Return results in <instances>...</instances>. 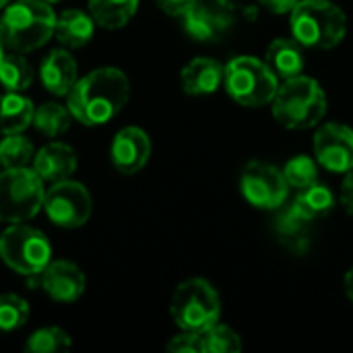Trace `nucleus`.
Returning a JSON list of instances; mask_svg holds the SVG:
<instances>
[{"mask_svg": "<svg viewBox=\"0 0 353 353\" xmlns=\"http://www.w3.org/2000/svg\"><path fill=\"white\" fill-rule=\"evenodd\" d=\"M130 99L128 77L114 66H101L77 79L66 95L72 118L85 126H101L114 120Z\"/></svg>", "mask_w": 353, "mask_h": 353, "instance_id": "nucleus-1", "label": "nucleus"}, {"mask_svg": "<svg viewBox=\"0 0 353 353\" xmlns=\"http://www.w3.org/2000/svg\"><path fill=\"white\" fill-rule=\"evenodd\" d=\"M56 12L46 0H17L0 17V43L8 52L27 54L50 41Z\"/></svg>", "mask_w": 353, "mask_h": 353, "instance_id": "nucleus-2", "label": "nucleus"}, {"mask_svg": "<svg viewBox=\"0 0 353 353\" xmlns=\"http://www.w3.org/2000/svg\"><path fill=\"white\" fill-rule=\"evenodd\" d=\"M271 108L273 118L288 130L314 128L327 114V93L316 79L302 72L279 83Z\"/></svg>", "mask_w": 353, "mask_h": 353, "instance_id": "nucleus-3", "label": "nucleus"}, {"mask_svg": "<svg viewBox=\"0 0 353 353\" xmlns=\"http://www.w3.org/2000/svg\"><path fill=\"white\" fill-rule=\"evenodd\" d=\"M294 39L310 50H331L347 33V17L331 0H298L290 12Z\"/></svg>", "mask_w": 353, "mask_h": 353, "instance_id": "nucleus-4", "label": "nucleus"}, {"mask_svg": "<svg viewBox=\"0 0 353 353\" xmlns=\"http://www.w3.org/2000/svg\"><path fill=\"white\" fill-rule=\"evenodd\" d=\"M279 83L281 81L269 64L254 56H236L223 64V87L230 97L244 108H261L271 103Z\"/></svg>", "mask_w": 353, "mask_h": 353, "instance_id": "nucleus-5", "label": "nucleus"}, {"mask_svg": "<svg viewBox=\"0 0 353 353\" xmlns=\"http://www.w3.org/2000/svg\"><path fill=\"white\" fill-rule=\"evenodd\" d=\"M43 180L31 168L0 172V223H25L43 209Z\"/></svg>", "mask_w": 353, "mask_h": 353, "instance_id": "nucleus-6", "label": "nucleus"}, {"mask_svg": "<svg viewBox=\"0 0 353 353\" xmlns=\"http://www.w3.org/2000/svg\"><path fill=\"white\" fill-rule=\"evenodd\" d=\"M170 314L176 327L188 333H201L219 323L221 302L215 288L201 277L182 281L170 304Z\"/></svg>", "mask_w": 353, "mask_h": 353, "instance_id": "nucleus-7", "label": "nucleus"}, {"mask_svg": "<svg viewBox=\"0 0 353 353\" xmlns=\"http://www.w3.org/2000/svg\"><path fill=\"white\" fill-rule=\"evenodd\" d=\"M0 259L23 277H37L52 261V244L43 232L25 223H12L0 236Z\"/></svg>", "mask_w": 353, "mask_h": 353, "instance_id": "nucleus-8", "label": "nucleus"}, {"mask_svg": "<svg viewBox=\"0 0 353 353\" xmlns=\"http://www.w3.org/2000/svg\"><path fill=\"white\" fill-rule=\"evenodd\" d=\"M93 201L81 182L60 180L54 182L43 194V211L48 219L64 230H77L91 217Z\"/></svg>", "mask_w": 353, "mask_h": 353, "instance_id": "nucleus-9", "label": "nucleus"}, {"mask_svg": "<svg viewBox=\"0 0 353 353\" xmlns=\"http://www.w3.org/2000/svg\"><path fill=\"white\" fill-rule=\"evenodd\" d=\"M240 190L244 199L263 211L279 209L290 194V184L283 176V170L265 161H250L242 170Z\"/></svg>", "mask_w": 353, "mask_h": 353, "instance_id": "nucleus-10", "label": "nucleus"}, {"mask_svg": "<svg viewBox=\"0 0 353 353\" xmlns=\"http://www.w3.org/2000/svg\"><path fill=\"white\" fill-rule=\"evenodd\" d=\"M314 159L331 174H345L353 168V128L329 122L314 134Z\"/></svg>", "mask_w": 353, "mask_h": 353, "instance_id": "nucleus-11", "label": "nucleus"}, {"mask_svg": "<svg viewBox=\"0 0 353 353\" xmlns=\"http://www.w3.org/2000/svg\"><path fill=\"white\" fill-rule=\"evenodd\" d=\"M85 285V273L72 261H50L37 277V288L60 304L77 302L83 296Z\"/></svg>", "mask_w": 353, "mask_h": 353, "instance_id": "nucleus-12", "label": "nucleus"}, {"mask_svg": "<svg viewBox=\"0 0 353 353\" xmlns=\"http://www.w3.org/2000/svg\"><path fill=\"white\" fill-rule=\"evenodd\" d=\"M149 155H151V139L143 128L126 126L116 132L110 147V157L120 174L132 176L141 172L147 165Z\"/></svg>", "mask_w": 353, "mask_h": 353, "instance_id": "nucleus-13", "label": "nucleus"}, {"mask_svg": "<svg viewBox=\"0 0 353 353\" xmlns=\"http://www.w3.org/2000/svg\"><path fill=\"white\" fill-rule=\"evenodd\" d=\"M182 19H184V31L194 41H203V43L217 41L219 37L225 35L228 27L232 25V17L228 10L199 0Z\"/></svg>", "mask_w": 353, "mask_h": 353, "instance_id": "nucleus-14", "label": "nucleus"}, {"mask_svg": "<svg viewBox=\"0 0 353 353\" xmlns=\"http://www.w3.org/2000/svg\"><path fill=\"white\" fill-rule=\"evenodd\" d=\"M33 170L43 182L68 180L77 172V153L66 143H48L33 155Z\"/></svg>", "mask_w": 353, "mask_h": 353, "instance_id": "nucleus-15", "label": "nucleus"}, {"mask_svg": "<svg viewBox=\"0 0 353 353\" xmlns=\"http://www.w3.org/2000/svg\"><path fill=\"white\" fill-rule=\"evenodd\" d=\"M39 79L48 93L58 95V97L68 95V91L77 83L74 58L62 48L52 50L48 56H43V60L39 64Z\"/></svg>", "mask_w": 353, "mask_h": 353, "instance_id": "nucleus-16", "label": "nucleus"}, {"mask_svg": "<svg viewBox=\"0 0 353 353\" xmlns=\"http://www.w3.org/2000/svg\"><path fill=\"white\" fill-rule=\"evenodd\" d=\"M182 89L188 95H211L223 85V64L213 58H194L182 72Z\"/></svg>", "mask_w": 353, "mask_h": 353, "instance_id": "nucleus-17", "label": "nucleus"}, {"mask_svg": "<svg viewBox=\"0 0 353 353\" xmlns=\"http://www.w3.org/2000/svg\"><path fill=\"white\" fill-rule=\"evenodd\" d=\"M265 62L277 74L279 81L298 77L304 72V66H306L304 46L294 37H277L275 41L269 43Z\"/></svg>", "mask_w": 353, "mask_h": 353, "instance_id": "nucleus-18", "label": "nucleus"}, {"mask_svg": "<svg viewBox=\"0 0 353 353\" xmlns=\"http://www.w3.org/2000/svg\"><path fill=\"white\" fill-rule=\"evenodd\" d=\"M95 33V19L79 8H68L56 17L54 35L64 48H83Z\"/></svg>", "mask_w": 353, "mask_h": 353, "instance_id": "nucleus-19", "label": "nucleus"}, {"mask_svg": "<svg viewBox=\"0 0 353 353\" xmlns=\"http://www.w3.org/2000/svg\"><path fill=\"white\" fill-rule=\"evenodd\" d=\"M35 105L23 91H4L0 95V134L23 132L33 122Z\"/></svg>", "mask_w": 353, "mask_h": 353, "instance_id": "nucleus-20", "label": "nucleus"}, {"mask_svg": "<svg viewBox=\"0 0 353 353\" xmlns=\"http://www.w3.org/2000/svg\"><path fill=\"white\" fill-rule=\"evenodd\" d=\"M141 0H89V14L105 29L124 27L137 12Z\"/></svg>", "mask_w": 353, "mask_h": 353, "instance_id": "nucleus-21", "label": "nucleus"}, {"mask_svg": "<svg viewBox=\"0 0 353 353\" xmlns=\"http://www.w3.org/2000/svg\"><path fill=\"white\" fill-rule=\"evenodd\" d=\"M70 120H74V118H72L68 105L64 108V105H60L56 101H48V103H41L39 108H35L31 124L41 134H46L50 139H56V137L64 134L70 128Z\"/></svg>", "mask_w": 353, "mask_h": 353, "instance_id": "nucleus-22", "label": "nucleus"}, {"mask_svg": "<svg viewBox=\"0 0 353 353\" xmlns=\"http://www.w3.org/2000/svg\"><path fill=\"white\" fill-rule=\"evenodd\" d=\"M33 83L29 62L17 52H4L0 60V87L4 91H25Z\"/></svg>", "mask_w": 353, "mask_h": 353, "instance_id": "nucleus-23", "label": "nucleus"}, {"mask_svg": "<svg viewBox=\"0 0 353 353\" xmlns=\"http://www.w3.org/2000/svg\"><path fill=\"white\" fill-rule=\"evenodd\" d=\"M294 203L314 221L316 217L327 215L335 207V194L331 192L329 186H325L321 182H314L308 188L298 190V196H296Z\"/></svg>", "mask_w": 353, "mask_h": 353, "instance_id": "nucleus-24", "label": "nucleus"}, {"mask_svg": "<svg viewBox=\"0 0 353 353\" xmlns=\"http://www.w3.org/2000/svg\"><path fill=\"white\" fill-rule=\"evenodd\" d=\"M35 155L33 143L23 137L21 132L14 134H4L0 141V165L4 170L8 168H25Z\"/></svg>", "mask_w": 353, "mask_h": 353, "instance_id": "nucleus-25", "label": "nucleus"}, {"mask_svg": "<svg viewBox=\"0 0 353 353\" xmlns=\"http://www.w3.org/2000/svg\"><path fill=\"white\" fill-rule=\"evenodd\" d=\"M201 350L203 353H238L242 350L240 335L228 325L215 323L209 329L201 331Z\"/></svg>", "mask_w": 353, "mask_h": 353, "instance_id": "nucleus-26", "label": "nucleus"}, {"mask_svg": "<svg viewBox=\"0 0 353 353\" xmlns=\"http://www.w3.org/2000/svg\"><path fill=\"white\" fill-rule=\"evenodd\" d=\"M29 304L17 294H0V333H12L27 325Z\"/></svg>", "mask_w": 353, "mask_h": 353, "instance_id": "nucleus-27", "label": "nucleus"}, {"mask_svg": "<svg viewBox=\"0 0 353 353\" xmlns=\"http://www.w3.org/2000/svg\"><path fill=\"white\" fill-rule=\"evenodd\" d=\"M283 176L290 188L302 190L319 182V161L308 155H296L283 165Z\"/></svg>", "mask_w": 353, "mask_h": 353, "instance_id": "nucleus-28", "label": "nucleus"}, {"mask_svg": "<svg viewBox=\"0 0 353 353\" xmlns=\"http://www.w3.org/2000/svg\"><path fill=\"white\" fill-rule=\"evenodd\" d=\"M70 347H72V341H70L68 333L58 327H43V329L35 331L25 343V352L31 353L66 352Z\"/></svg>", "mask_w": 353, "mask_h": 353, "instance_id": "nucleus-29", "label": "nucleus"}, {"mask_svg": "<svg viewBox=\"0 0 353 353\" xmlns=\"http://www.w3.org/2000/svg\"><path fill=\"white\" fill-rule=\"evenodd\" d=\"M310 223H312V219H310L296 203H292V205L283 211V215L279 217L277 228H279V232H281L283 236H296V234H302Z\"/></svg>", "mask_w": 353, "mask_h": 353, "instance_id": "nucleus-30", "label": "nucleus"}, {"mask_svg": "<svg viewBox=\"0 0 353 353\" xmlns=\"http://www.w3.org/2000/svg\"><path fill=\"white\" fill-rule=\"evenodd\" d=\"M165 350L172 353H203V350H201V335L199 333L182 331L180 335H176L168 343Z\"/></svg>", "mask_w": 353, "mask_h": 353, "instance_id": "nucleus-31", "label": "nucleus"}, {"mask_svg": "<svg viewBox=\"0 0 353 353\" xmlns=\"http://www.w3.org/2000/svg\"><path fill=\"white\" fill-rule=\"evenodd\" d=\"M157 6L170 17H184L196 0H155Z\"/></svg>", "mask_w": 353, "mask_h": 353, "instance_id": "nucleus-32", "label": "nucleus"}, {"mask_svg": "<svg viewBox=\"0 0 353 353\" xmlns=\"http://www.w3.org/2000/svg\"><path fill=\"white\" fill-rule=\"evenodd\" d=\"M339 201L343 205V209L353 215V168L350 172L343 174V182H341V190H339Z\"/></svg>", "mask_w": 353, "mask_h": 353, "instance_id": "nucleus-33", "label": "nucleus"}, {"mask_svg": "<svg viewBox=\"0 0 353 353\" xmlns=\"http://www.w3.org/2000/svg\"><path fill=\"white\" fill-rule=\"evenodd\" d=\"M259 4L273 14H288L298 4V0H259Z\"/></svg>", "mask_w": 353, "mask_h": 353, "instance_id": "nucleus-34", "label": "nucleus"}, {"mask_svg": "<svg viewBox=\"0 0 353 353\" xmlns=\"http://www.w3.org/2000/svg\"><path fill=\"white\" fill-rule=\"evenodd\" d=\"M343 288H345V294H347L350 302L353 304V267L347 271V275H345V279H343Z\"/></svg>", "mask_w": 353, "mask_h": 353, "instance_id": "nucleus-35", "label": "nucleus"}, {"mask_svg": "<svg viewBox=\"0 0 353 353\" xmlns=\"http://www.w3.org/2000/svg\"><path fill=\"white\" fill-rule=\"evenodd\" d=\"M213 4L230 12V10H232V8L236 6V0H213Z\"/></svg>", "mask_w": 353, "mask_h": 353, "instance_id": "nucleus-36", "label": "nucleus"}, {"mask_svg": "<svg viewBox=\"0 0 353 353\" xmlns=\"http://www.w3.org/2000/svg\"><path fill=\"white\" fill-rule=\"evenodd\" d=\"M8 2H10V0H0V8H4V6H6Z\"/></svg>", "mask_w": 353, "mask_h": 353, "instance_id": "nucleus-37", "label": "nucleus"}, {"mask_svg": "<svg viewBox=\"0 0 353 353\" xmlns=\"http://www.w3.org/2000/svg\"><path fill=\"white\" fill-rule=\"evenodd\" d=\"M2 56H4V48H2V43H0V60H2Z\"/></svg>", "mask_w": 353, "mask_h": 353, "instance_id": "nucleus-38", "label": "nucleus"}, {"mask_svg": "<svg viewBox=\"0 0 353 353\" xmlns=\"http://www.w3.org/2000/svg\"><path fill=\"white\" fill-rule=\"evenodd\" d=\"M46 2H60V0H46Z\"/></svg>", "mask_w": 353, "mask_h": 353, "instance_id": "nucleus-39", "label": "nucleus"}]
</instances>
